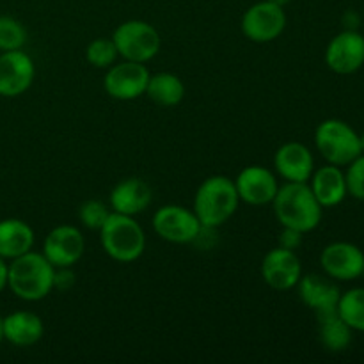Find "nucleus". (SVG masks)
Here are the masks:
<instances>
[{
  "instance_id": "nucleus-1",
  "label": "nucleus",
  "mask_w": 364,
  "mask_h": 364,
  "mask_svg": "<svg viewBox=\"0 0 364 364\" xmlns=\"http://www.w3.org/2000/svg\"><path fill=\"white\" fill-rule=\"evenodd\" d=\"M270 205L281 228H291L306 235L322 223L323 208L316 201L309 183L284 181Z\"/></svg>"
},
{
  "instance_id": "nucleus-34",
  "label": "nucleus",
  "mask_w": 364,
  "mask_h": 364,
  "mask_svg": "<svg viewBox=\"0 0 364 364\" xmlns=\"http://www.w3.org/2000/svg\"><path fill=\"white\" fill-rule=\"evenodd\" d=\"M359 141H361V151H363V155H364V132L361 135H359Z\"/></svg>"
},
{
  "instance_id": "nucleus-2",
  "label": "nucleus",
  "mask_w": 364,
  "mask_h": 364,
  "mask_svg": "<svg viewBox=\"0 0 364 364\" xmlns=\"http://www.w3.org/2000/svg\"><path fill=\"white\" fill-rule=\"evenodd\" d=\"M53 274L55 267L45 258L43 252L28 251L11 259L7 270V288L21 301H43L53 290Z\"/></svg>"
},
{
  "instance_id": "nucleus-5",
  "label": "nucleus",
  "mask_w": 364,
  "mask_h": 364,
  "mask_svg": "<svg viewBox=\"0 0 364 364\" xmlns=\"http://www.w3.org/2000/svg\"><path fill=\"white\" fill-rule=\"evenodd\" d=\"M315 146L327 164L348 166L361 155L359 134L341 119H326L316 127Z\"/></svg>"
},
{
  "instance_id": "nucleus-6",
  "label": "nucleus",
  "mask_w": 364,
  "mask_h": 364,
  "mask_svg": "<svg viewBox=\"0 0 364 364\" xmlns=\"http://www.w3.org/2000/svg\"><path fill=\"white\" fill-rule=\"evenodd\" d=\"M112 41L119 57L142 64L156 57L162 46L159 31L144 20H128L119 23L114 31Z\"/></svg>"
},
{
  "instance_id": "nucleus-29",
  "label": "nucleus",
  "mask_w": 364,
  "mask_h": 364,
  "mask_svg": "<svg viewBox=\"0 0 364 364\" xmlns=\"http://www.w3.org/2000/svg\"><path fill=\"white\" fill-rule=\"evenodd\" d=\"M302 237H304V233H301V231L283 228V231L277 237V242H279V247L288 249V251H297L302 245Z\"/></svg>"
},
{
  "instance_id": "nucleus-25",
  "label": "nucleus",
  "mask_w": 364,
  "mask_h": 364,
  "mask_svg": "<svg viewBox=\"0 0 364 364\" xmlns=\"http://www.w3.org/2000/svg\"><path fill=\"white\" fill-rule=\"evenodd\" d=\"M117 57H119V53H117L112 38H98L89 43L87 48H85V59L92 68H98V70L110 68L116 63Z\"/></svg>"
},
{
  "instance_id": "nucleus-28",
  "label": "nucleus",
  "mask_w": 364,
  "mask_h": 364,
  "mask_svg": "<svg viewBox=\"0 0 364 364\" xmlns=\"http://www.w3.org/2000/svg\"><path fill=\"white\" fill-rule=\"evenodd\" d=\"M345 183H347V194L358 201H364V155L352 160L345 171Z\"/></svg>"
},
{
  "instance_id": "nucleus-27",
  "label": "nucleus",
  "mask_w": 364,
  "mask_h": 364,
  "mask_svg": "<svg viewBox=\"0 0 364 364\" xmlns=\"http://www.w3.org/2000/svg\"><path fill=\"white\" fill-rule=\"evenodd\" d=\"M110 212L112 210L107 203L100 201V199H89V201L82 203L80 208H78V219L87 230L100 231L105 220L109 219Z\"/></svg>"
},
{
  "instance_id": "nucleus-33",
  "label": "nucleus",
  "mask_w": 364,
  "mask_h": 364,
  "mask_svg": "<svg viewBox=\"0 0 364 364\" xmlns=\"http://www.w3.org/2000/svg\"><path fill=\"white\" fill-rule=\"evenodd\" d=\"M269 2H272V4H277V6L284 7V6H287V4H290L291 0H269Z\"/></svg>"
},
{
  "instance_id": "nucleus-13",
  "label": "nucleus",
  "mask_w": 364,
  "mask_h": 364,
  "mask_svg": "<svg viewBox=\"0 0 364 364\" xmlns=\"http://www.w3.org/2000/svg\"><path fill=\"white\" fill-rule=\"evenodd\" d=\"M326 64L338 75H352L364 66V36L348 31L334 36L326 48Z\"/></svg>"
},
{
  "instance_id": "nucleus-3",
  "label": "nucleus",
  "mask_w": 364,
  "mask_h": 364,
  "mask_svg": "<svg viewBox=\"0 0 364 364\" xmlns=\"http://www.w3.org/2000/svg\"><path fill=\"white\" fill-rule=\"evenodd\" d=\"M238 203L240 198L235 180L223 174H213L199 185L192 210L205 230H217L235 215Z\"/></svg>"
},
{
  "instance_id": "nucleus-11",
  "label": "nucleus",
  "mask_w": 364,
  "mask_h": 364,
  "mask_svg": "<svg viewBox=\"0 0 364 364\" xmlns=\"http://www.w3.org/2000/svg\"><path fill=\"white\" fill-rule=\"evenodd\" d=\"M36 64L23 50L0 52V96L18 98L31 89Z\"/></svg>"
},
{
  "instance_id": "nucleus-30",
  "label": "nucleus",
  "mask_w": 364,
  "mask_h": 364,
  "mask_svg": "<svg viewBox=\"0 0 364 364\" xmlns=\"http://www.w3.org/2000/svg\"><path fill=\"white\" fill-rule=\"evenodd\" d=\"M75 284V274L71 267H59L53 274V290H70Z\"/></svg>"
},
{
  "instance_id": "nucleus-16",
  "label": "nucleus",
  "mask_w": 364,
  "mask_h": 364,
  "mask_svg": "<svg viewBox=\"0 0 364 364\" xmlns=\"http://www.w3.org/2000/svg\"><path fill=\"white\" fill-rule=\"evenodd\" d=\"M274 169L284 181L308 183L315 171V159L302 142H287L274 155Z\"/></svg>"
},
{
  "instance_id": "nucleus-21",
  "label": "nucleus",
  "mask_w": 364,
  "mask_h": 364,
  "mask_svg": "<svg viewBox=\"0 0 364 364\" xmlns=\"http://www.w3.org/2000/svg\"><path fill=\"white\" fill-rule=\"evenodd\" d=\"M34 230L21 219L0 220V256L14 259L34 247Z\"/></svg>"
},
{
  "instance_id": "nucleus-26",
  "label": "nucleus",
  "mask_w": 364,
  "mask_h": 364,
  "mask_svg": "<svg viewBox=\"0 0 364 364\" xmlns=\"http://www.w3.org/2000/svg\"><path fill=\"white\" fill-rule=\"evenodd\" d=\"M27 43V31L13 16H0V52L21 50Z\"/></svg>"
},
{
  "instance_id": "nucleus-15",
  "label": "nucleus",
  "mask_w": 364,
  "mask_h": 364,
  "mask_svg": "<svg viewBox=\"0 0 364 364\" xmlns=\"http://www.w3.org/2000/svg\"><path fill=\"white\" fill-rule=\"evenodd\" d=\"M240 201L251 206L270 205L279 191L277 176L263 166H247L235 178Z\"/></svg>"
},
{
  "instance_id": "nucleus-12",
  "label": "nucleus",
  "mask_w": 364,
  "mask_h": 364,
  "mask_svg": "<svg viewBox=\"0 0 364 364\" xmlns=\"http://www.w3.org/2000/svg\"><path fill=\"white\" fill-rule=\"evenodd\" d=\"M85 252V238L77 226H57L50 231L43 242V255L55 269L73 267Z\"/></svg>"
},
{
  "instance_id": "nucleus-31",
  "label": "nucleus",
  "mask_w": 364,
  "mask_h": 364,
  "mask_svg": "<svg viewBox=\"0 0 364 364\" xmlns=\"http://www.w3.org/2000/svg\"><path fill=\"white\" fill-rule=\"evenodd\" d=\"M7 270H9V263L0 256V294L7 288Z\"/></svg>"
},
{
  "instance_id": "nucleus-32",
  "label": "nucleus",
  "mask_w": 364,
  "mask_h": 364,
  "mask_svg": "<svg viewBox=\"0 0 364 364\" xmlns=\"http://www.w3.org/2000/svg\"><path fill=\"white\" fill-rule=\"evenodd\" d=\"M343 21L347 23L348 31H355V27H358L359 23V16L354 13V11H348V13L343 16Z\"/></svg>"
},
{
  "instance_id": "nucleus-14",
  "label": "nucleus",
  "mask_w": 364,
  "mask_h": 364,
  "mask_svg": "<svg viewBox=\"0 0 364 364\" xmlns=\"http://www.w3.org/2000/svg\"><path fill=\"white\" fill-rule=\"evenodd\" d=\"M262 277L272 290L288 291L297 287L302 277V265L295 251L283 247L270 249L262 262Z\"/></svg>"
},
{
  "instance_id": "nucleus-35",
  "label": "nucleus",
  "mask_w": 364,
  "mask_h": 364,
  "mask_svg": "<svg viewBox=\"0 0 364 364\" xmlns=\"http://www.w3.org/2000/svg\"><path fill=\"white\" fill-rule=\"evenodd\" d=\"M4 341V336H2V316H0V343Z\"/></svg>"
},
{
  "instance_id": "nucleus-18",
  "label": "nucleus",
  "mask_w": 364,
  "mask_h": 364,
  "mask_svg": "<svg viewBox=\"0 0 364 364\" xmlns=\"http://www.w3.org/2000/svg\"><path fill=\"white\" fill-rule=\"evenodd\" d=\"M153 201V191L141 178H124L114 185L109 196V206L112 212L135 217L146 212Z\"/></svg>"
},
{
  "instance_id": "nucleus-4",
  "label": "nucleus",
  "mask_w": 364,
  "mask_h": 364,
  "mask_svg": "<svg viewBox=\"0 0 364 364\" xmlns=\"http://www.w3.org/2000/svg\"><path fill=\"white\" fill-rule=\"evenodd\" d=\"M102 247L109 258L119 263H132L144 255L146 233L135 217L110 212L100 230Z\"/></svg>"
},
{
  "instance_id": "nucleus-20",
  "label": "nucleus",
  "mask_w": 364,
  "mask_h": 364,
  "mask_svg": "<svg viewBox=\"0 0 364 364\" xmlns=\"http://www.w3.org/2000/svg\"><path fill=\"white\" fill-rule=\"evenodd\" d=\"M45 334L41 316L32 311H14L2 318V336L14 347H32Z\"/></svg>"
},
{
  "instance_id": "nucleus-22",
  "label": "nucleus",
  "mask_w": 364,
  "mask_h": 364,
  "mask_svg": "<svg viewBox=\"0 0 364 364\" xmlns=\"http://www.w3.org/2000/svg\"><path fill=\"white\" fill-rule=\"evenodd\" d=\"M146 96L160 107H176L185 96V84L178 75L169 71L149 75Z\"/></svg>"
},
{
  "instance_id": "nucleus-8",
  "label": "nucleus",
  "mask_w": 364,
  "mask_h": 364,
  "mask_svg": "<svg viewBox=\"0 0 364 364\" xmlns=\"http://www.w3.org/2000/svg\"><path fill=\"white\" fill-rule=\"evenodd\" d=\"M287 28V13L277 4L263 0L249 7L242 16V32L252 43L276 41Z\"/></svg>"
},
{
  "instance_id": "nucleus-24",
  "label": "nucleus",
  "mask_w": 364,
  "mask_h": 364,
  "mask_svg": "<svg viewBox=\"0 0 364 364\" xmlns=\"http://www.w3.org/2000/svg\"><path fill=\"white\" fill-rule=\"evenodd\" d=\"M338 315L352 331L364 333V288H352L340 295Z\"/></svg>"
},
{
  "instance_id": "nucleus-36",
  "label": "nucleus",
  "mask_w": 364,
  "mask_h": 364,
  "mask_svg": "<svg viewBox=\"0 0 364 364\" xmlns=\"http://www.w3.org/2000/svg\"><path fill=\"white\" fill-rule=\"evenodd\" d=\"M361 277H364V269H363V274H361Z\"/></svg>"
},
{
  "instance_id": "nucleus-19",
  "label": "nucleus",
  "mask_w": 364,
  "mask_h": 364,
  "mask_svg": "<svg viewBox=\"0 0 364 364\" xmlns=\"http://www.w3.org/2000/svg\"><path fill=\"white\" fill-rule=\"evenodd\" d=\"M309 187L315 194L316 201L322 205V208H333L343 203L347 198V183H345V173L340 166H327L318 167L313 171L309 178Z\"/></svg>"
},
{
  "instance_id": "nucleus-23",
  "label": "nucleus",
  "mask_w": 364,
  "mask_h": 364,
  "mask_svg": "<svg viewBox=\"0 0 364 364\" xmlns=\"http://www.w3.org/2000/svg\"><path fill=\"white\" fill-rule=\"evenodd\" d=\"M318 320V338L320 343L326 350L333 352V354H340V352L347 350L352 343V333L354 331L343 322L338 311L326 313V315L316 316Z\"/></svg>"
},
{
  "instance_id": "nucleus-17",
  "label": "nucleus",
  "mask_w": 364,
  "mask_h": 364,
  "mask_svg": "<svg viewBox=\"0 0 364 364\" xmlns=\"http://www.w3.org/2000/svg\"><path fill=\"white\" fill-rule=\"evenodd\" d=\"M299 297L315 311V315H326V313L338 311V301H340V288L334 279L320 274H308L299 279L297 287Z\"/></svg>"
},
{
  "instance_id": "nucleus-7",
  "label": "nucleus",
  "mask_w": 364,
  "mask_h": 364,
  "mask_svg": "<svg viewBox=\"0 0 364 364\" xmlns=\"http://www.w3.org/2000/svg\"><path fill=\"white\" fill-rule=\"evenodd\" d=\"M153 230L169 244H194L203 233L194 210L180 205L160 206L153 215Z\"/></svg>"
},
{
  "instance_id": "nucleus-9",
  "label": "nucleus",
  "mask_w": 364,
  "mask_h": 364,
  "mask_svg": "<svg viewBox=\"0 0 364 364\" xmlns=\"http://www.w3.org/2000/svg\"><path fill=\"white\" fill-rule=\"evenodd\" d=\"M149 75L151 73L142 63L123 59V63H114L112 66L107 68L103 89L110 98L119 100V102H132L146 92Z\"/></svg>"
},
{
  "instance_id": "nucleus-10",
  "label": "nucleus",
  "mask_w": 364,
  "mask_h": 364,
  "mask_svg": "<svg viewBox=\"0 0 364 364\" xmlns=\"http://www.w3.org/2000/svg\"><path fill=\"white\" fill-rule=\"evenodd\" d=\"M320 267L323 274L334 281L359 279L364 269V252L350 242H333L326 245L320 255Z\"/></svg>"
}]
</instances>
